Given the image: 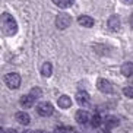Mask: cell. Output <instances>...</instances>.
Listing matches in <instances>:
<instances>
[{
    "label": "cell",
    "instance_id": "cell-2",
    "mask_svg": "<svg viewBox=\"0 0 133 133\" xmlns=\"http://www.w3.org/2000/svg\"><path fill=\"white\" fill-rule=\"evenodd\" d=\"M4 82L10 89H18L21 86V76L18 73H8L4 76Z\"/></svg>",
    "mask_w": 133,
    "mask_h": 133
},
{
    "label": "cell",
    "instance_id": "cell-7",
    "mask_svg": "<svg viewBox=\"0 0 133 133\" xmlns=\"http://www.w3.org/2000/svg\"><path fill=\"white\" fill-rule=\"evenodd\" d=\"M104 127H107V129H113V127H117L118 124H120V120H118L116 116H107L105 118H104Z\"/></svg>",
    "mask_w": 133,
    "mask_h": 133
},
{
    "label": "cell",
    "instance_id": "cell-9",
    "mask_svg": "<svg viewBox=\"0 0 133 133\" xmlns=\"http://www.w3.org/2000/svg\"><path fill=\"white\" fill-rule=\"evenodd\" d=\"M78 24L85 28H91V26H94V19L88 15H81L78 18Z\"/></svg>",
    "mask_w": 133,
    "mask_h": 133
},
{
    "label": "cell",
    "instance_id": "cell-17",
    "mask_svg": "<svg viewBox=\"0 0 133 133\" xmlns=\"http://www.w3.org/2000/svg\"><path fill=\"white\" fill-rule=\"evenodd\" d=\"M102 123H104V120L101 118L99 114H94V116L91 117V126H92V127H99Z\"/></svg>",
    "mask_w": 133,
    "mask_h": 133
},
{
    "label": "cell",
    "instance_id": "cell-24",
    "mask_svg": "<svg viewBox=\"0 0 133 133\" xmlns=\"http://www.w3.org/2000/svg\"><path fill=\"white\" fill-rule=\"evenodd\" d=\"M22 133H34V132H32V130H24Z\"/></svg>",
    "mask_w": 133,
    "mask_h": 133
},
{
    "label": "cell",
    "instance_id": "cell-25",
    "mask_svg": "<svg viewBox=\"0 0 133 133\" xmlns=\"http://www.w3.org/2000/svg\"><path fill=\"white\" fill-rule=\"evenodd\" d=\"M34 133H45V132H44V130H35Z\"/></svg>",
    "mask_w": 133,
    "mask_h": 133
},
{
    "label": "cell",
    "instance_id": "cell-3",
    "mask_svg": "<svg viewBox=\"0 0 133 133\" xmlns=\"http://www.w3.org/2000/svg\"><path fill=\"white\" fill-rule=\"evenodd\" d=\"M70 24H72V18L67 13H60L56 18V26L59 29H66L67 26H70Z\"/></svg>",
    "mask_w": 133,
    "mask_h": 133
},
{
    "label": "cell",
    "instance_id": "cell-23",
    "mask_svg": "<svg viewBox=\"0 0 133 133\" xmlns=\"http://www.w3.org/2000/svg\"><path fill=\"white\" fill-rule=\"evenodd\" d=\"M130 25L133 26V13H132V16H130Z\"/></svg>",
    "mask_w": 133,
    "mask_h": 133
},
{
    "label": "cell",
    "instance_id": "cell-4",
    "mask_svg": "<svg viewBox=\"0 0 133 133\" xmlns=\"http://www.w3.org/2000/svg\"><path fill=\"white\" fill-rule=\"evenodd\" d=\"M53 111H54L53 105H51L50 102H47V101L39 102L38 105H37V113H38L39 116H43V117H48V116H51Z\"/></svg>",
    "mask_w": 133,
    "mask_h": 133
},
{
    "label": "cell",
    "instance_id": "cell-6",
    "mask_svg": "<svg viewBox=\"0 0 133 133\" xmlns=\"http://www.w3.org/2000/svg\"><path fill=\"white\" fill-rule=\"evenodd\" d=\"M75 118H76V121H78L79 124H86L88 121H91V116L88 114V111H85V110H79V111H76Z\"/></svg>",
    "mask_w": 133,
    "mask_h": 133
},
{
    "label": "cell",
    "instance_id": "cell-10",
    "mask_svg": "<svg viewBox=\"0 0 133 133\" xmlns=\"http://www.w3.org/2000/svg\"><path fill=\"white\" fill-rule=\"evenodd\" d=\"M15 118H16V121H18V123H21V124H24V126L29 124V121H31L29 114L25 113V111H19V113H16Z\"/></svg>",
    "mask_w": 133,
    "mask_h": 133
},
{
    "label": "cell",
    "instance_id": "cell-22",
    "mask_svg": "<svg viewBox=\"0 0 133 133\" xmlns=\"http://www.w3.org/2000/svg\"><path fill=\"white\" fill-rule=\"evenodd\" d=\"M4 133H18V132H16L15 129H9V130H6Z\"/></svg>",
    "mask_w": 133,
    "mask_h": 133
},
{
    "label": "cell",
    "instance_id": "cell-18",
    "mask_svg": "<svg viewBox=\"0 0 133 133\" xmlns=\"http://www.w3.org/2000/svg\"><path fill=\"white\" fill-rule=\"evenodd\" d=\"M29 95H31L34 99H38V98L43 97V91H41V88H38V86H34L31 89V92H29Z\"/></svg>",
    "mask_w": 133,
    "mask_h": 133
},
{
    "label": "cell",
    "instance_id": "cell-1",
    "mask_svg": "<svg viewBox=\"0 0 133 133\" xmlns=\"http://www.w3.org/2000/svg\"><path fill=\"white\" fill-rule=\"evenodd\" d=\"M0 22H2V29L8 37H12L18 32V24H16V21L13 19L12 15L3 13L2 18H0Z\"/></svg>",
    "mask_w": 133,
    "mask_h": 133
},
{
    "label": "cell",
    "instance_id": "cell-12",
    "mask_svg": "<svg viewBox=\"0 0 133 133\" xmlns=\"http://www.w3.org/2000/svg\"><path fill=\"white\" fill-rule=\"evenodd\" d=\"M57 104H59L60 108H70L72 99H70V97H67V95H62V97H59V99H57Z\"/></svg>",
    "mask_w": 133,
    "mask_h": 133
},
{
    "label": "cell",
    "instance_id": "cell-19",
    "mask_svg": "<svg viewBox=\"0 0 133 133\" xmlns=\"http://www.w3.org/2000/svg\"><path fill=\"white\" fill-rule=\"evenodd\" d=\"M56 133H75V130L70 126H60L56 129Z\"/></svg>",
    "mask_w": 133,
    "mask_h": 133
},
{
    "label": "cell",
    "instance_id": "cell-21",
    "mask_svg": "<svg viewBox=\"0 0 133 133\" xmlns=\"http://www.w3.org/2000/svg\"><path fill=\"white\" fill-rule=\"evenodd\" d=\"M124 4H133V0H121Z\"/></svg>",
    "mask_w": 133,
    "mask_h": 133
},
{
    "label": "cell",
    "instance_id": "cell-15",
    "mask_svg": "<svg viewBox=\"0 0 133 133\" xmlns=\"http://www.w3.org/2000/svg\"><path fill=\"white\" fill-rule=\"evenodd\" d=\"M51 73H53V66H51V63H44L43 67H41V75L43 76H45V78H48V76H51Z\"/></svg>",
    "mask_w": 133,
    "mask_h": 133
},
{
    "label": "cell",
    "instance_id": "cell-5",
    "mask_svg": "<svg viewBox=\"0 0 133 133\" xmlns=\"http://www.w3.org/2000/svg\"><path fill=\"white\" fill-rule=\"evenodd\" d=\"M97 88L101 92H104V94H111L113 92V85H111V82L107 81V79H102V78L97 81Z\"/></svg>",
    "mask_w": 133,
    "mask_h": 133
},
{
    "label": "cell",
    "instance_id": "cell-11",
    "mask_svg": "<svg viewBox=\"0 0 133 133\" xmlns=\"http://www.w3.org/2000/svg\"><path fill=\"white\" fill-rule=\"evenodd\" d=\"M120 72H121V75L123 76H132L133 75V63H130V62H126V63H123L121 64V69H120Z\"/></svg>",
    "mask_w": 133,
    "mask_h": 133
},
{
    "label": "cell",
    "instance_id": "cell-16",
    "mask_svg": "<svg viewBox=\"0 0 133 133\" xmlns=\"http://www.w3.org/2000/svg\"><path fill=\"white\" fill-rule=\"evenodd\" d=\"M75 0H53V3L56 6H59L62 9H66V8H70L72 4H73Z\"/></svg>",
    "mask_w": 133,
    "mask_h": 133
},
{
    "label": "cell",
    "instance_id": "cell-13",
    "mask_svg": "<svg viewBox=\"0 0 133 133\" xmlns=\"http://www.w3.org/2000/svg\"><path fill=\"white\" fill-rule=\"evenodd\" d=\"M118 26H120V18H118L117 15L110 16V19H108V28H110V29H113V31H117Z\"/></svg>",
    "mask_w": 133,
    "mask_h": 133
},
{
    "label": "cell",
    "instance_id": "cell-14",
    "mask_svg": "<svg viewBox=\"0 0 133 133\" xmlns=\"http://www.w3.org/2000/svg\"><path fill=\"white\" fill-rule=\"evenodd\" d=\"M21 105L24 107V108H31L34 105V98L31 95H24V97H21Z\"/></svg>",
    "mask_w": 133,
    "mask_h": 133
},
{
    "label": "cell",
    "instance_id": "cell-8",
    "mask_svg": "<svg viewBox=\"0 0 133 133\" xmlns=\"http://www.w3.org/2000/svg\"><path fill=\"white\" fill-rule=\"evenodd\" d=\"M76 102L79 105H88L89 104V94L85 91H79L76 94Z\"/></svg>",
    "mask_w": 133,
    "mask_h": 133
},
{
    "label": "cell",
    "instance_id": "cell-20",
    "mask_svg": "<svg viewBox=\"0 0 133 133\" xmlns=\"http://www.w3.org/2000/svg\"><path fill=\"white\" fill-rule=\"evenodd\" d=\"M123 94L127 98H133V86H126L124 89H123Z\"/></svg>",
    "mask_w": 133,
    "mask_h": 133
}]
</instances>
